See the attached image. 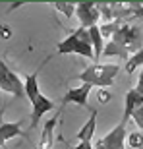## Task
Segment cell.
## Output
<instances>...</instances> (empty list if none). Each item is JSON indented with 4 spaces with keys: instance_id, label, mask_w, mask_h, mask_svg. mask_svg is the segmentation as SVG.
I'll list each match as a JSON object with an SVG mask.
<instances>
[{
    "instance_id": "cell-1",
    "label": "cell",
    "mask_w": 143,
    "mask_h": 149,
    "mask_svg": "<svg viewBox=\"0 0 143 149\" xmlns=\"http://www.w3.org/2000/svg\"><path fill=\"white\" fill-rule=\"evenodd\" d=\"M120 72L118 64H91L77 74V79L97 89H108Z\"/></svg>"
},
{
    "instance_id": "cell-2",
    "label": "cell",
    "mask_w": 143,
    "mask_h": 149,
    "mask_svg": "<svg viewBox=\"0 0 143 149\" xmlns=\"http://www.w3.org/2000/svg\"><path fill=\"white\" fill-rule=\"evenodd\" d=\"M56 52H58V54H79V56H83V58L95 60L89 29L77 27L72 35H68L64 41H60V43L56 45Z\"/></svg>"
},
{
    "instance_id": "cell-3",
    "label": "cell",
    "mask_w": 143,
    "mask_h": 149,
    "mask_svg": "<svg viewBox=\"0 0 143 149\" xmlns=\"http://www.w3.org/2000/svg\"><path fill=\"white\" fill-rule=\"evenodd\" d=\"M128 124L120 122L114 130H110L105 138H99L93 143V149H126V139H128Z\"/></svg>"
},
{
    "instance_id": "cell-4",
    "label": "cell",
    "mask_w": 143,
    "mask_h": 149,
    "mask_svg": "<svg viewBox=\"0 0 143 149\" xmlns=\"http://www.w3.org/2000/svg\"><path fill=\"white\" fill-rule=\"evenodd\" d=\"M0 91L10 93L14 97H25V89H23L19 76L16 72H12L4 60H0Z\"/></svg>"
},
{
    "instance_id": "cell-5",
    "label": "cell",
    "mask_w": 143,
    "mask_h": 149,
    "mask_svg": "<svg viewBox=\"0 0 143 149\" xmlns=\"http://www.w3.org/2000/svg\"><path fill=\"white\" fill-rule=\"evenodd\" d=\"M76 16L79 19V27H93V25H99V19H101V14H99V8L95 2H79L76 4Z\"/></svg>"
},
{
    "instance_id": "cell-6",
    "label": "cell",
    "mask_w": 143,
    "mask_h": 149,
    "mask_svg": "<svg viewBox=\"0 0 143 149\" xmlns=\"http://www.w3.org/2000/svg\"><path fill=\"white\" fill-rule=\"evenodd\" d=\"M139 107H143V95L137 93V89L133 87V89H130V91L126 93V97H124V114H122L120 122L128 124L130 118H132V114L137 111Z\"/></svg>"
},
{
    "instance_id": "cell-7",
    "label": "cell",
    "mask_w": 143,
    "mask_h": 149,
    "mask_svg": "<svg viewBox=\"0 0 143 149\" xmlns=\"http://www.w3.org/2000/svg\"><path fill=\"white\" fill-rule=\"evenodd\" d=\"M91 85L87 83H81L79 87H74V89H68L66 95H64V99L62 103L68 105V103H74V105H79V107H87V97L91 93Z\"/></svg>"
},
{
    "instance_id": "cell-8",
    "label": "cell",
    "mask_w": 143,
    "mask_h": 149,
    "mask_svg": "<svg viewBox=\"0 0 143 149\" xmlns=\"http://www.w3.org/2000/svg\"><path fill=\"white\" fill-rule=\"evenodd\" d=\"M33 105V112H31V128L37 126V122L43 118L44 112H50V111H54V103L49 99V97H44L43 93L39 95L37 99L31 103Z\"/></svg>"
},
{
    "instance_id": "cell-9",
    "label": "cell",
    "mask_w": 143,
    "mask_h": 149,
    "mask_svg": "<svg viewBox=\"0 0 143 149\" xmlns=\"http://www.w3.org/2000/svg\"><path fill=\"white\" fill-rule=\"evenodd\" d=\"M95 132H97V111H91V116L89 120L79 128L76 138L81 141V143H93V138H95Z\"/></svg>"
},
{
    "instance_id": "cell-10",
    "label": "cell",
    "mask_w": 143,
    "mask_h": 149,
    "mask_svg": "<svg viewBox=\"0 0 143 149\" xmlns=\"http://www.w3.org/2000/svg\"><path fill=\"white\" fill-rule=\"evenodd\" d=\"M22 134V122H0V145H6L8 139L17 138Z\"/></svg>"
},
{
    "instance_id": "cell-11",
    "label": "cell",
    "mask_w": 143,
    "mask_h": 149,
    "mask_svg": "<svg viewBox=\"0 0 143 149\" xmlns=\"http://www.w3.org/2000/svg\"><path fill=\"white\" fill-rule=\"evenodd\" d=\"M58 114H60V112H56L50 120H47L44 130H43V136H41V141H39V149H52V138H54V128H56Z\"/></svg>"
},
{
    "instance_id": "cell-12",
    "label": "cell",
    "mask_w": 143,
    "mask_h": 149,
    "mask_svg": "<svg viewBox=\"0 0 143 149\" xmlns=\"http://www.w3.org/2000/svg\"><path fill=\"white\" fill-rule=\"evenodd\" d=\"M23 89H25V97H27L29 103H33L39 95H41V89H39V70H37L35 74H29V76H25Z\"/></svg>"
},
{
    "instance_id": "cell-13",
    "label": "cell",
    "mask_w": 143,
    "mask_h": 149,
    "mask_svg": "<svg viewBox=\"0 0 143 149\" xmlns=\"http://www.w3.org/2000/svg\"><path fill=\"white\" fill-rule=\"evenodd\" d=\"M89 35H91V45H93L95 60H99V56L105 52V43H103V35H101L99 25H93V27H89Z\"/></svg>"
},
{
    "instance_id": "cell-14",
    "label": "cell",
    "mask_w": 143,
    "mask_h": 149,
    "mask_svg": "<svg viewBox=\"0 0 143 149\" xmlns=\"http://www.w3.org/2000/svg\"><path fill=\"white\" fill-rule=\"evenodd\" d=\"M105 56H120V58H124V60H128L130 58V50L126 49V47H122V45L114 43V41H110V43L105 45V52H103Z\"/></svg>"
},
{
    "instance_id": "cell-15",
    "label": "cell",
    "mask_w": 143,
    "mask_h": 149,
    "mask_svg": "<svg viewBox=\"0 0 143 149\" xmlns=\"http://www.w3.org/2000/svg\"><path fill=\"white\" fill-rule=\"evenodd\" d=\"M143 68V49H139L137 52H133V54H130V58L126 60V66H124V70H126V74H133L135 72V68Z\"/></svg>"
},
{
    "instance_id": "cell-16",
    "label": "cell",
    "mask_w": 143,
    "mask_h": 149,
    "mask_svg": "<svg viewBox=\"0 0 143 149\" xmlns=\"http://www.w3.org/2000/svg\"><path fill=\"white\" fill-rule=\"evenodd\" d=\"M126 145H130L132 149H143V132L137 130V132H130L126 139Z\"/></svg>"
},
{
    "instance_id": "cell-17",
    "label": "cell",
    "mask_w": 143,
    "mask_h": 149,
    "mask_svg": "<svg viewBox=\"0 0 143 149\" xmlns=\"http://www.w3.org/2000/svg\"><path fill=\"white\" fill-rule=\"evenodd\" d=\"M54 8L58 12H62L66 17H72L76 14V4H68V2H54Z\"/></svg>"
},
{
    "instance_id": "cell-18",
    "label": "cell",
    "mask_w": 143,
    "mask_h": 149,
    "mask_svg": "<svg viewBox=\"0 0 143 149\" xmlns=\"http://www.w3.org/2000/svg\"><path fill=\"white\" fill-rule=\"evenodd\" d=\"M110 97H112V95H110L108 89H97V101H99V103L106 105V103L110 101Z\"/></svg>"
},
{
    "instance_id": "cell-19",
    "label": "cell",
    "mask_w": 143,
    "mask_h": 149,
    "mask_svg": "<svg viewBox=\"0 0 143 149\" xmlns=\"http://www.w3.org/2000/svg\"><path fill=\"white\" fill-rule=\"evenodd\" d=\"M132 118L135 120V124H137L139 128H141V132H143V107H139L137 111L132 114Z\"/></svg>"
},
{
    "instance_id": "cell-20",
    "label": "cell",
    "mask_w": 143,
    "mask_h": 149,
    "mask_svg": "<svg viewBox=\"0 0 143 149\" xmlns=\"http://www.w3.org/2000/svg\"><path fill=\"white\" fill-rule=\"evenodd\" d=\"M12 37V29L10 25H6V23H0V39H10Z\"/></svg>"
},
{
    "instance_id": "cell-21",
    "label": "cell",
    "mask_w": 143,
    "mask_h": 149,
    "mask_svg": "<svg viewBox=\"0 0 143 149\" xmlns=\"http://www.w3.org/2000/svg\"><path fill=\"white\" fill-rule=\"evenodd\" d=\"M135 89H137V93L143 95V68H141V72H139V79H137V85H135Z\"/></svg>"
},
{
    "instance_id": "cell-22",
    "label": "cell",
    "mask_w": 143,
    "mask_h": 149,
    "mask_svg": "<svg viewBox=\"0 0 143 149\" xmlns=\"http://www.w3.org/2000/svg\"><path fill=\"white\" fill-rule=\"evenodd\" d=\"M72 149H93V143H81V141H79L76 147H72Z\"/></svg>"
}]
</instances>
